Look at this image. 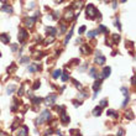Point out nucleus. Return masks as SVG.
Returning <instances> with one entry per match:
<instances>
[{
    "label": "nucleus",
    "mask_w": 136,
    "mask_h": 136,
    "mask_svg": "<svg viewBox=\"0 0 136 136\" xmlns=\"http://www.w3.org/2000/svg\"><path fill=\"white\" fill-rule=\"evenodd\" d=\"M13 71H14V72L16 71V66H14V64H11V66L8 68V71H6V72H8V73H11Z\"/></svg>",
    "instance_id": "a878e982"
},
{
    "label": "nucleus",
    "mask_w": 136,
    "mask_h": 136,
    "mask_svg": "<svg viewBox=\"0 0 136 136\" xmlns=\"http://www.w3.org/2000/svg\"><path fill=\"white\" fill-rule=\"evenodd\" d=\"M15 90H16V85H15V84H10V85L8 87V89H6L8 94H13Z\"/></svg>",
    "instance_id": "2eb2a0df"
},
{
    "label": "nucleus",
    "mask_w": 136,
    "mask_h": 136,
    "mask_svg": "<svg viewBox=\"0 0 136 136\" xmlns=\"http://www.w3.org/2000/svg\"><path fill=\"white\" fill-rule=\"evenodd\" d=\"M61 78H62V82H67V80H68V74H67L66 72H63V74H62Z\"/></svg>",
    "instance_id": "c756f323"
},
{
    "label": "nucleus",
    "mask_w": 136,
    "mask_h": 136,
    "mask_svg": "<svg viewBox=\"0 0 136 136\" xmlns=\"http://www.w3.org/2000/svg\"><path fill=\"white\" fill-rule=\"evenodd\" d=\"M121 93H122L125 97H129V93H127V89H126V88H121Z\"/></svg>",
    "instance_id": "c9c22d12"
},
{
    "label": "nucleus",
    "mask_w": 136,
    "mask_h": 136,
    "mask_svg": "<svg viewBox=\"0 0 136 136\" xmlns=\"http://www.w3.org/2000/svg\"><path fill=\"white\" fill-rule=\"evenodd\" d=\"M72 33H73V29L68 32V35H67V37H66V40H64V43H68V41H69V38L72 37Z\"/></svg>",
    "instance_id": "4be33fe9"
},
{
    "label": "nucleus",
    "mask_w": 136,
    "mask_h": 136,
    "mask_svg": "<svg viewBox=\"0 0 136 136\" xmlns=\"http://www.w3.org/2000/svg\"><path fill=\"white\" fill-rule=\"evenodd\" d=\"M33 5H35V4H33V3H30V5H29V6H27V8H29V9H32V6H33Z\"/></svg>",
    "instance_id": "de8ad7c7"
},
{
    "label": "nucleus",
    "mask_w": 136,
    "mask_h": 136,
    "mask_svg": "<svg viewBox=\"0 0 136 136\" xmlns=\"http://www.w3.org/2000/svg\"><path fill=\"white\" fill-rule=\"evenodd\" d=\"M17 135H25V136H26V135H27V127L25 126V127L20 131V132H17Z\"/></svg>",
    "instance_id": "393cba45"
},
{
    "label": "nucleus",
    "mask_w": 136,
    "mask_h": 136,
    "mask_svg": "<svg viewBox=\"0 0 136 136\" xmlns=\"http://www.w3.org/2000/svg\"><path fill=\"white\" fill-rule=\"evenodd\" d=\"M131 83H132V84H135V77H132V78H131Z\"/></svg>",
    "instance_id": "09e8293b"
},
{
    "label": "nucleus",
    "mask_w": 136,
    "mask_h": 136,
    "mask_svg": "<svg viewBox=\"0 0 136 136\" xmlns=\"http://www.w3.org/2000/svg\"><path fill=\"white\" fill-rule=\"evenodd\" d=\"M43 102H45L46 105H52V104L56 102V95H55V94H50V95H47L45 99H43Z\"/></svg>",
    "instance_id": "39448f33"
},
{
    "label": "nucleus",
    "mask_w": 136,
    "mask_h": 136,
    "mask_svg": "<svg viewBox=\"0 0 136 136\" xmlns=\"http://www.w3.org/2000/svg\"><path fill=\"white\" fill-rule=\"evenodd\" d=\"M93 114H94L95 116H99V115L102 114V106H97V108L93 110Z\"/></svg>",
    "instance_id": "a211bd4d"
},
{
    "label": "nucleus",
    "mask_w": 136,
    "mask_h": 136,
    "mask_svg": "<svg viewBox=\"0 0 136 136\" xmlns=\"http://www.w3.org/2000/svg\"><path fill=\"white\" fill-rule=\"evenodd\" d=\"M50 119H51V113L48 110H43L42 114L40 115V118L37 119V125H41V124L46 122V121L50 120Z\"/></svg>",
    "instance_id": "f03ea898"
},
{
    "label": "nucleus",
    "mask_w": 136,
    "mask_h": 136,
    "mask_svg": "<svg viewBox=\"0 0 136 136\" xmlns=\"http://www.w3.org/2000/svg\"><path fill=\"white\" fill-rule=\"evenodd\" d=\"M11 51H13V52H16V51H17V45H13V46H11Z\"/></svg>",
    "instance_id": "a19ab883"
},
{
    "label": "nucleus",
    "mask_w": 136,
    "mask_h": 136,
    "mask_svg": "<svg viewBox=\"0 0 136 136\" xmlns=\"http://www.w3.org/2000/svg\"><path fill=\"white\" fill-rule=\"evenodd\" d=\"M66 30H67V27H66V26H61V32H62V33H64Z\"/></svg>",
    "instance_id": "37998d69"
},
{
    "label": "nucleus",
    "mask_w": 136,
    "mask_h": 136,
    "mask_svg": "<svg viewBox=\"0 0 136 136\" xmlns=\"http://www.w3.org/2000/svg\"><path fill=\"white\" fill-rule=\"evenodd\" d=\"M73 103H74V105H76V106H79V105H80V102H77V100H74Z\"/></svg>",
    "instance_id": "a18cd8bd"
},
{
    "label": "nucleus",
    "mask_w": 136,
    "mask_h": 136,
    "mask_svg": "<svg viewBox=\"0 0 136 136\" xmlns=\"http://www.w3.org/2000/svg\"><path fill=\"white\" fill-rule=\"evenodd\" d=\"M73 17H74V16H73V8H68V9L66 10V13L63 14V20L69 22V21L73 20Z\"/></svg>",
    "instance_id": "7ed1b4c3"
},
{
    "label": "nucleus",
    "mask_w": 136,
    "mask_h": 136,
    "mask_svg": "<svg viewBox=\"0 0 136 136\" xmlns=\"http://www.w3.org/2000/svg\"><path fill=\"white\" fill-rule=\"evenodd\" d=\"M19 125H20V122H19V121H15V124L11 125V130H16V127H17Z\"/></svg>",
    "instance_id": "72a5a7b5"
},
{
    "label": "nucleus",
    "mask_w": 136,
    "mask_h": 136,
    "mask_svg": "<svg viewBox=\"0 0 136 136\" xmlns=\"http://www.w3.org/2000/svg\"><path fill=\"white\" fill-rule=\"evenodd\" d=\"M113 40H114V42L115 43H119V41H120V35L119 33H113Z\"/></svg>",
    "instance_id": "6ab92c4d"
},
{
    "label": "nucleus",
    "mask_w": 136,
    "mask_h": 136,
    "mask_svg": "<svg viewBox=\"0 0 136 136\" xmlns=\"http://www.w3.org/2000/svg\"><path fill=\"white\" fill-rule=\"evenodd\" d=\"M127 103H129V97H126V99H125V102L122 103V105H121V106H126V104H127Z\"/></svg>",
    "instance_id": "79ce46f5"
},
{
    "label": "nucleus",
    "mask_w": 136,
    "mask_h": 136,
    "mask_svg": "<svg viewBox=\"0 0 136 136\" xmlns=\"http://www.w3.org/2000/svg\"><path fill=\"white\" fill-rule=\"evenodd\" d=\"M3 1H6V0H3Z\"/></svg>",
    "instance_id": "3c124183"
},
{
    "label": "nucleus",
    "mask_w": 136,
    "mask_h": 136,
    "mask_svg": "<svg viewBox=\"0 0 136 136\" xmlns=\"http://www.w3.org/2000/svg\"><path fill=\"white\" fill-rule=\"evenodd\" d=\"M121 3H125V1H127V0H120Z\"/></svg>",
    "instance_id": "8fccbe9b"
},
{
    "label": "nucleus",
    "mask_w": 136,
    "mask_h": 136,
    "mask_svg": "<svg viewBox=\"0 0 136 136\" xmlns=\"http://www.w3.org/2000/svg\"><path fill=\"white\" fill-rule=\"evenodd\" d=\"M52 76H53V78H58V77L61 76V71H60V69H57V71H55Z\"/></svg>",
    "instance_id": "7c9ffc66"
},
{
    "label": "nucleus",
    "mask_w": 136,
    "mask_h": 136,
    "mask_svg": "<svg viewBox=\"0 0 136 136\" xmlns=\"http://www.w3.org/2000/svg\"><path fill=\"white\" fill-rule=\"evenodd\" d=\"M19 95H20V97H21V95H24V85L19 89Z\"/></svg>",
    "instance_id": "ea45409f"
},
{
    "label": "nucleus",
    "mask_w": 136,
    "mask_h": 136,
    "mask_svg": "<svg viewBox=\"0 0 136 136\" xmlns=\"http://www.w3.org/2000/svg\"><path fill=\"white\" fill-rule=\"evenodd\" d=\"M52 134H53V130H47L45 135H52Z\"/></svg>",
    "instance_id": "c03bdc74"
},
{
    "label": "nucleus",
    "mask_w": 136,
    "mask_h": 136,
    "mask_svg": "<svg viewBox=\"0 0 136 136\" xmlns=\"http://www.w3.org/2000/svg\"><path fill=\"white\" fill-rule=\"evenodd\" d=\"M100 87H102V82L100 80H95V83L93 84V89H94V95H93V98H95L97 97V94H98V92L100 89Z\"/></svg>",
    "instance_id": "0eeeda50"
},
{
    "label": "nucleus",
    "mask_w": 136,
    "mask_h": 136,
    "mask_svg": "<svg viewBox=\"0 0 136 136\" xmlns=\"http://www.w3.org/2000/svg\"><path fill=\"white\" fill-rule=\"evenodd\" d=\"M82 6H83V0H76L72 8H76V9H77V13H78V11L82 9Z\"/></svg>",
    "instance_id": "9d476101"
},
{
    "label": "nucleus",
    "mask_w": 136,
    "mask_h": 136,
    "mask_svg": "<svg viewBox=\"0 0 136 136\" xmlns=\"http://www.w3.org/2000/svg\"><path fill=\"white\" fill-rule=\"evenodd\" d=\"M0 41H1V42H4V43H9V41H10V37H9V35H6V33H3V35H0Z\"/></svg>",
    "instance_id": "f8f14e48"
},
{
    "label": "nucleus",
    "mask_w": 136,
    "mask_h": 136,
    "mask_svg": "<svg viewBox=\"0 0 136 136\" xmlns=\"http://www.w3.org/2000/svg\"><path fill=\"white\" fill-rule=\"evenodd\" d=\"M125 116H126L129 120H132V119H134V113H132V111H126V113H125Z\"/></svg>",
    "instance_id": "412c9836"
},
{
    "label": "nucleus",
    "mask_w": 136,
    "mask_h": 136,
    "mask_svg": "<svg viewBox=\"0 0 136 136\" xmlns=\"http://www.w3.org/2000/svg\"><path fill=\"white\" fill-rule=\"evenodd\" d=\"M106 105H108V102H106V100H102V102H100V106H102V108H105Z\"/></svg>",
    "instance_id": "4c0bfd02"
},
{
    "label": "nucleus",
    "mask_w": 136,
    "mask_h": 136,
    "mask_svg": "<svg viewBox=\"0 0 136 136\" xmlns=\"http://www.w3.org/2000/svg\"><path fill=\"white\" fill-rule=\"evenodd\" d=\"M29 62H30V58H29V57H22V58H21V63H22V64H27Z\"/></svg>",
    "instance_id": "c85d7f7f"
},
{
    "label": "nucleus",
    "mask_w": 136,
    "mask_h": 136,
    "mask_svg": "<svg viewBox=\"0 0 136 136\" xmlns=\"http://www.w3.org/2000/svg\"><path fill=\"white\" fill-rule=\"evenodd\" d=\"M85 14L88 19H95V17H100V13L95 9V6H93L92 4L87 5V9H85Z\"/></svg>",
    "instance_id": "f257e3e1"
},
{
    "label": "nucleus",
    "mask_w": 136,
    "mask_h": 136,
    "mask_svg": "<svg viewBox=\"0 0 136 136\" xmlns=\"http://www.w3.org/2000/svg\"><path fill=\"white\" fill-rule=\"evenodd\" d=\"M94 62L97 63V64H103V63H105V57L104 56H100L99 55V52L97 53V57H95V60Z\"/></svg>",
    "instance_id": "6e6552de"
},
{
    "label": "nucleus",
    "mask_w": 136,
    "mask_h": 136,
    "mask_svg": "<svg viewBox=\"0 0 136 136\" xmlns=\"http://www.w3.org/2000/svg\"><path fill=\"white\" fill-rule=\"evenodd\" d=\"M99 30H100V31H103V32H106V33H108V29H106L105 26H103V25H100Z\"/></svg>",
    "instance_id": "e433bc0d"
},
{
    "label": "nucleus",
    "mask_w": 136,
    "mask_h": 136,
    "mask_svg": "<svg viewBox=\"0 0 136 136\" xmlns=\"http://www.w3.org/2000/svg\"><path fill=\"white\" fill-rule=\"evenodd\" d=\"M53 41H55V36L53 35H50V36H47L45 40H43V43L45 45H50V43H53Z\"/></svg>",
    "instance_id": "9b49d317"
},
{
    "label": "nucleus",
    "mask_w": 136,
    "mask_h": 136,
    "mask_svg": "<svg viewBox=\"0 0 136 136\" xmlns=\"http://www.w3.org/2000/svg\"><path fill=\"white\" fill-rule=\"evenodd\" d=\"M80 51H82L83 53H85V55H89V53H90V48L85 45H83L82 47H80Z\"/></svg>",
    "instance_id": "dca6fc26"
},
{
    "label": "nucleus",
    "mask_w": 136,
    "mask_h": 136,
    "mask_svg": "<svg viewBox=\"0 0 136 136\" xmlns=\"http://www.w3.org/2000/svg\"><path fill=\"white\" fill-rule=\"evenodd\" d=\"M38 69H40V67H37V66H35V64H32V66L29 67V71H30L31 73H35V72L38 71Z\"/></svg>",
    "instance_id": "aec40b11"
},
{
    "label": "nucleus",
    "mask_w": 136,
    "mask_h": 136,
    "mask_svg": "<svg viewBox=\"0 0 136 136\" xmlns=\"http://www.w3.org/2000/svg\"><path fill=\"white\" fill-rule=\"evenodd\" d=\"M35 21H36V19H33V17H25V20H24L25 25H26L29 29L33 27V24H35Z\"/></svg>",
    "instance_id": "423d86ee"
},
{
    "label": "nucleus",
    "mask_w": 136,
    "mask_h": 136,
    "mask_svg": "<svg viewBox=\"0 0 136 136\" xmlns=\"http://www.w3.org/2000/svg\"><path fill=\"white\" fill-rule=\"evenodd\" d=\"M40 85H41V84H40V82L37 80V82H35V84H33V87H32V88H33V89H38V88H40Z\"/></svg>",
    "instance_id": "f704fd0d"
},
{
    "label": "nucleus",
    "mask_w": 136,
    "mask_h": 136,
    "mask_svg": "<svg viewBox=\"0 0 136 136\" xmlns=\"http://www.w3.org/2000/svg\"><path fill=\"white\" fill-rule=\"evenodd\" d=\"M110 72H111V68H110V67H105V68H104V71L102 72V76H103V78H106V77L110 76Z\"/></svg>",
    "instance_id": "4468645a"
},
{
    "label": "nucleus",
    "mask_w": 136,
    "mask_h": 136,
    "mask_svg": "<svg viewBox=\"0 0 136 136\" xmlns=\"http://www.w3.org/2000/svg\"><path fill=\"white\" fill-rule=\"evenodd\" d=\"M124 134H125V132H124V130H120V131L118 132V135H119V136H120V135H124Z\"/></svg>",
    "instance_id": "49530a36"
},
{
    "label": "nucleus",
    "mask_w": 136,
    "mask_h": 136,
    "mask_svg": "<svg viewBox=\"0 0 136 136\" xmlns=\"http://www.w3.org/2000/svg\"><path fill=\"white\" fill-rule=\"evenodd\" d=\"M61 119H62V121L67 125V124H69V121H71V119H69V116L67 115V113H62V116H61Z\"/></svg>",
    "instance_id": "ddd939ff"
},
{
    "label": "nucleus",
    "mask_w": 136,
    "mask_h": 136,
    "mask_svg": "<svg viewBox=\"0 0 136 136\" xmlns=\"http://www.w3.org/2000/svg\"><path fill=\"white\" fill-rule=\"evenodd\" d=\"M0 57H1V53H0Z\"/></svg>",
    "instance_id": "603ef678"
},
{
    "label": "nucleus",
    "mask_w": 136,
    "mask_h": 136,
    "mask_svg": "<svg viewBox=\"0 0 136 136\" xmlns=\"http://www.w3.org/2000/svg\"><path fill=\"white\" fill-rule=\"evenodd\" d=\"M115 25H116V27H118L119 30H121V25H120V22H119L118 19H116V21H115Z\"/></svg>",
    "instance_id": "58836bf2"
},
{
    "label": "nucleus",
    "mask_w": 136,
    "mask_h": 136,
    "mask_svg": "<svg viewBox=\"0 0 136 136\" xmlns=\"http://www.w3.org/2000/svg\"><path fill=\"white\" fill-rule=\"evenodd\" d=\"M1 10L5 11V13H8V14H11V13L14 11L13 6H10V5H8V4H4V5L1 6Z\"/></svg>",
    "instance_id": "1a4fd4ad"
},
{
    "label": "nucleus",
    "mask_w": 136,
    "mask_h": 136,
    "mask_svg": "<svg viewBox=\"0 0 136 136\" xmlns=\"http://www.w3.org/2000/svg\"><path fill=\"white\" fill-rule=\"evenodd\" d=\"M85 32V26H82V27H79V30H78V33L79 35H83Z\"/></svg>",
    "instance_id": "473e14b6"
},
{
    "label": "nucleus",
    "mask_w": 136,
    "mask_h": 136,
    "mask_svg": "<svg viewBox=\"0 0 136 136\" xmlns=\"http://www.w3.org/2000/svg\"><path fill=\"white\" fill-rule=\"evenodd\" d=\"M73 83H74V85H76V87L78 88V89H79V90H82V89H83V87H82V85L79 84V82H78V80H76V79H73Z\"/></svg>",
    "instance_id": "bb28decb"
},
{
    "label": "nucleus",
    "mask_w": 136,
    "mask_h": 136,
    "mask_svg": "<svg viewBox=\"0 0 136 136\" xmlns=\"http://www.w3.org/2000/svg\"><path fill=\"white\" fill-rule=\"evenodd\" d=\"M108 115L109 116H113V118H116V114H115L114 110H108Z\"/></svg>",
    "instance_id": "2f4dec72"
},
{
    "label": "nucleus",
    "mask_w": 136,
    "mask_h": 136,
    "mask_svg": "<svg viewBox=\"0 0 136 136\" xmlns=\"http://www.w3.org/2000/svg\"><path fill=\"white\" fill-rule=\"evenodd\" d=\"M41 102H42V99H41V98H32V103H33V104H36V105H38Z\"/></svg>",
    "instance_id": "5701e85b"
},
{
    "label": "nucleus",
    "mask_w": 136,
    "mask_h": 136,
    "mask_svg": "<svg viewBox=\"0 0 136 136\" xmlns=\"http://www.w3.org/2000/svg\"><path fill=\"white\" fill-rule=\"evenodd\" d=\"M27 37H29L27 31L24 30V29H20V31H19V41L20 42H24V41H26Z\"/></svg>",
    "instance_id": "20e7f679"
},
{
    "label": "nucleus",
    "mask_w": 136,
    "mask_h": 136,
    "mask_svg": "<svg viewBox=\"0 0 136 136\" xmlns=\"http://www.w3.org/2000/svg\"><path fill=\"white\" fill-rule=\"evenodd\" d=\"M46 32H47L48 35H53V36H55L57 31H56V29H53V27H50V26H47V27H46Z\"/></svg>",
    "instance_id": "f3484780"
},
{
    "label": "nucleus",
    "mask_w": 136,
    "mask_h": 136,
    "mask_svg": "<svg viewBox=\"0 0 136 136\" xmlns=\"http://www.w3.org/2000/svg\"><path fill=\"white\" fill-rule=\"evenodd\" d=\"M97 35H98V31H89V32H88V37H89V38L95 37Z\"/></svg>",
    "instance_id": "b1692460"
},
{
    "label": "nucleus",
    "mask_w": 136,
    "mask_h": 136,
    "mask_svg": "<svg viewBox=\"0 0 136 136\" xmlns=\"http://www.w3.org/2000/svg\"><path fill=\"white\" fill-rule=\"evenodd\" d=\"M90 77L97 78V69L95 68H90Z\"/></svg>",
    "instance_id": "cd10ccee"
}]
</instances>
